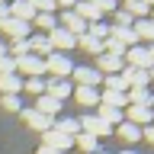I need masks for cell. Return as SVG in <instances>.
<instances>
[{"label":"cell","mask_w":154,"mask_h":154,"mask_svg":"<svg viewBox=\"0 0 154 154\" xmlns=\"http://www.w3.org/2000/svg\"><path fill=\"white\" fill-rule=\"evenodd\" d=\"M19 116L26 119L29 128H38V132H48V128H51V119L42 116V112H35V109H19Z\"/></svg>","instance_id":"13"},{"label":"cell","mask_w":154,"mask_h":154,"mask_svg":"<svg viewBox=\"0 0 154 154\" xmlns=\"http://www.w3.org/2000/svg\"><path fill=\"white\" fill-rule=\"evenodd\" d=\"M109 29H112V26H106V23H90V26H87V35L106 42V38H109Z\"/></svg>","instance_id":"29"},{"label":"cell","mask_w":154,"mask_h":154,"mask_svg":"<svg viewBox=\"0 0 154 154\" xmlns=\"http://www.w3.org/2000/svg\"><path fill=\"white\" fill-rule=\"evenodd\" d=\"M125 13L132 19H148L151 7H148V0H125Z\"/></svg>","instance_id":"20"},{"label":"cell","mask_w":154,"mask_h":154,"mask_svg":"<svg viewBox=\"0 0 154 154\" xmlns=\"http://www.w3.org/2000/svg\"><path fill=\"white\" fill-rule=\"evenodd\" d=\"M0 103H3V109H10V112H19V109H23L19 96H0Z\"/></svg>","instance_id":"35"},{"label":"cell","mask_w":154,"mask_h":154,"mask_svg":"<svg viewBox=\"0 0 154 154\" xmlns=\"http://www.w3.org/2000/svg\"><path fill=\"white\" fill-rule=\"evenodd\" d=\"M42 61H45V74H55V80H67L71 71H74V64H71L67 55H61V51H51V55L42 58Z\"/></svg>","instance_id":"1"},{"label":"cell","mask_w":154,"mask_h":154,"mask_svg":"<svg viewBox=\"0 0 154 154\" xmlns=\"http://www.w3.org/2000/svg\"><path fill=\"white\" fill-rule=\"evenodd\" d=\"M0 3H7V0H0Z\"/></svg>","instance_id":"47"},{"label":"cell","mask_w":154,"mask_h":154,"mask_svg":"<svg viewBox=\"0 0 154 154\" xmlns=\"http://www.w3.org/2000/svg\"><path fill=\"white\" fill-rule=\"evenodd\" d=\"M48 42H51V48H61V51H71V48L77 45V38L71 35V32H67V29H61V26H55L51 29V32H48Z\"/></svg>","instance_id":"7"},{"label":"cell","mask_w":154,"mask_h":154,"mask_svg":"<svg viewBox=\"0 0 154 154\" xmlns=\"http://www.w3.org/2000/svg\"><path fill=\"white\" fill-rule=\"evenodd\" d=\"M16 71L26 77H42L45 74V61L35 55H23V58H16Z\"/></svg>","instance_id":"6"},{"label":"cell","mask_w":154,"mask_h":154,"mask_svg":"<svg viewBox=\"0 0 154 154\" xmlns=\"http://www.w3.org/2000/svg\"><path fill=\"white\" fill-rule=\"evenodd\" d=\"M58 106H61V103H58V100H51V96H48V93H42V96H38V100H35V106H32V109L51 119V116L58 112Z\"/></svg>","instance_id":"22"},{"label":"cell","mask_w":154,"mask_h":154,"mask_svg":"<svg viewBox=\"0 0 154 154\" xmlns=\"http://www.w3.org/2000/svg\"><path fill=\"white\" fill-rule=\"evenodd\" d=\"M100 71H106V74H119V71H122V58L100 55Z\"/></svg>","instance_id":"27"},{"label":"cell","mask_w":154,"mask_h":154,"mask_svg":"<svg viewBox=\"0 0 154 154\" xmlns=\"http://www.w3.org/2000/svg\"><path fill=\"white\" fill-rule=\"evenodd\" d=\"M151 23H154V19H151Z\"/></svg>","instance_id":"48"},{"label":"cell","mask_w":154,"mask_h":154,"mask_svg":"<svg viewBox=\"0 0 154 154\" xmlns=\"http://www.w3.org/2000/svg\"><path fill=\"white\" fill-rule=\"evenodd\" d=\"M51 128H58V132H64V135H80V122L77 119H58V122H51Z\"/></svg>","instance_id":"26"},{"label":"cell","mask_w":154,"mask_h":154,"mask_svg":"<svg viewBox=\"0 0 154 154\" xmlns=\"http://www.w3.org/2000/svg\"><path fill=\"white\" fill-rule=\"evenodd\" d=\"M35 154H61V151H51V148H45V144H42V148H38Z\"/></svg>","instance_id":"41"},{"label":"cell","mask_w":154,"mask_h":154,"mask_svg":"<svg viewBox=\"0 0 154 154\" xmlns=\"http://www.w3.org/2000/svg\"><path fill=\"white\" fill-rule=\"evenodd\" d=\"M51 51H55V48H51V42H48V35H29V55H51Z\"/></svg>","instance_id":"17"},{"label":"cell","mask_w":154,"mask_h":154,"mask_svg":"<svg viewBox=\"0 0 154 154\" xmlns=\"http://www.w3.org/2000/svg\"><path fill=\"white\" fill-rule=\"evenodd\" d=\"M109 38H116V42H122L125 48L138 45V35H135V29H132V26H112V29H109Z\"/></svg>","instance_id":"15"},{"label":"cell","mask_w":154,"mask_h":154,"mask_svg":"<svg viewBox=\"0 0 154 154\" xmlns=\"http://www.w3.org/2000/svg\"><path fill=\"white\" fill-rule=\"evenodd\" d=\"M100 103H103V106H112V109H122V106H128V96H125V93H112V90H103Z\"/></svg>","instance_id":"24"},{"label":"cell","mask_w":154,"mask_h":154,"mask_svg":"<svg viewBox=\"0 0 154 154\" xmlns=\"http://www.w3.org/2000/svg\"><path fill=\"white\" fill-rule=\"evenodd\" d=\"M55 3H58V7H64V10H74L77 0H55Z\"/></svg>","instance_id":"40"},{"label":"cell","mask_w":154,"mask_h":154,"mask_svg":"<svg viewBox=\"0 0 154 154\" xmlns=\"http://www.w3.org/2000/svg\"><path fill=\"white\" fill-rule=\"evenodd\" d=\"M45 93L51 96V100H58V103H61V100H67V96H71V84H67V80H55V77H51V80L45 84Z\"/></svg>","instance_id":"16"},{"label":"cell","mask_w":154,"mask_h":154,"mask_svg":"<svg viewBox=\"0 0 154 154\" xmlns=\"http://www.w3.org/2000/svg\"><path fill=\"white\" fill-rule=\"evenodd\" d=\"M119 154H138V151H119Z\"/></svg>","instance_id":"44"},{"label":"cell","mask_w":154,"mask_h":154,"mask_svg":"<svg viewBox=\"0 0 154 154\" xmlns=\"http://www.w3.org/2000/svg\"><path fill=\"white\" fill-rule=\"evenodd\" d=\"M90 3H93V7L100 10V13H103V16H106V13H112V10H116V0H90Z\"/></svg>","instance_id":"37"},{"label":"cell","mask_w":154,"mask_h":154,"mask_svg":"<svg viewBox=\"0 0 154 154\" xmlns=\"http://www.w3.org/2000/svg\"><path fill=\"white\" fill-rule=\"evenodd\" d=\"M74 93V100L80 106H100V93H96L93 87H77V90H71Z\"/></svg>","instance_id":"19"},{"label":"cell","mask_w":154,"mask_h":154,"mask_svg":"<svg viewBox=\"0 0 154 154\" xmlns=\"http://www.w3.org/2000/svg\"><path fill=\"white\" fill-rule=\"evenodd\" d=\"M148 77H151V80H154V67H151V71H148Z\"/></svg>","instance_id":"43"},{"label":"cell","mask_w":154,"mask_h":154,"mask_svg":"<svg viewBox=\"0 0 154 154\" xmlns=\"http://www.w3.org/2000/svg\"><path fill=\"white\" fill-rule=\"evenodd\" d=\"M0 55H7V45H3V42H0Z\"/></svg>","instance_id":"42"},{"label":"cell","mask_w":154,"mask_h":154,"mask_svg":"<svg viewBox=\"0 0 154 154\" xmlns=\"http://www.w3.org/2000/svg\"><path fill=\"white\" fill-rule=\"evenodd\" d=\"M96 116H100L106 125H122L125 122V112H122V109H112V106H103V103H100V112H96Z\"/></svg>","instance_id":"21"},{"label":"cell","mask_w":154,"mask_h":154,"mask_svg":"<svg viewBox=\"0 0 154 154\" xmlns=\"http://www.w3.org/2000/svg\"><path fill=\"white\" fill-rule=\"evenodd\" d=\"M125 122H132V125H151L154 122V109H151V106H128Z\"/></svg>","instance_id":"8"},{"label":"cell","mask_w":154,"mask_h":154,"mask_svg":"<svg viewBox=\"0 0 154 154\" xmlns=\"http://www.w3.org/2000/svg\"><path fill=\"white\" fill-rule=\"evenodd\" d=\"M148 51H151V58H154V45H151V48H148Z\"/></svg>","instance_id":"45"},{"label":"cell","mask_w":154,"mask_h":154,"mask_svg":"<svg viewBox=\"0 0 154 154\" xmlns=\"http://www.w3.org/2000/svg\"><path fill=\"white\" fill-rule=\"evenodd\" d=\"M119 77H122L128 87H148V84H151L148 71H135V67H122V71H119Z\"/></svg>","instance_id":"14"},{"label":"cell","mask_w":154,"mask_h":154,"mask_svg":"<svg viewBox=\"0 0 154 154\" xmlns=\"http://www.w3.org/2000/svg\"><path fill=\"white\" fill-rule=\"evenodd\" d=\"M71 77H74L80 87H96L100 80H103V74H100L96 67H74V71H71Z\"/></svg>","instance_id":"12"},{"label":"cell","mask_w":154,"mask_h":154,"mask_svg":"<svg viewBox=\"0 0 154 154\" xmlns=\"http://www.w3.org/2000/svg\"><path fill=\"white\" fill-rule=\"evenodd\" d=\"M74 144H77V148H80V151H87V154L100 151V138H93V135H87V132L74 135Z\"/></svg>","instance_id":"23"},{"label":"cell","mask_w":154,"mask_h":154,"mask_svg":"<svg viewBox=\"0 0 154 154\" xmlns=\"http://www.w3.org/2000/svg\"><path fill=\"white\" fill-rule=\"evenodd\" d=\"M141 135H144V138H148V141H151V144H154V122H151V125H148V128H141Z\"/></svg>","instance_id":"39"},{"label":"cell","mask_w":154,"mask_h":154,"mask_svg":"<svg viewBox=\"0 0 154 154\" xmlns=\"http://www.w3.org/2000/svg\"><path fill=\"white\" fill-rule=\"evenodd\" d=\"M135 35H138V38H151V42H154V23H151V19H135Z\"/></svg>","instance_id":"28"},{"label":"cell","mask_w":154,"mask_h":154,"mask_svg":"<svg viewBox=\"0 0 154 154\" xmlns=\"http://www.w3.org/2000/svg\"><path fill=\"white\" fill-rule=\"evenodd\" d=\"M135 19L128 16V13H125V10H119V13H116V26H132Z\"/></svg>","instance_id":"38"},{"label":"cell","mask_w":154,"mask_h":154,"mask_svg":"<svg viewBox=\"0 0 154 154\" xmlns=\"http://www.w3.org/2000/svg\"><path fill=\"white\" fill-rule=\"evenodd\" d=\"M93 154H109V151H93Z\"/></svg>","instance_id":"46"},{"label":"cell","mask_w":154,"mask_h":154,"mask_svg":"<svg viewBox=\"0 0 154 154\" xmlns=\"http://www.w3.org/2000/svg\"><path fill=\"white\" fill-rule=\"evenodd\" d=\"M77 45L84 48V51H90V55H103V42H100V38H93V35H87V32L77 38Z\"/></svg>","instance_id":"25"},{"label":"cell","mask_w":154,"mask_h":154,"mask_svg":"<svg viewBox=\"0 0 154 154\" xmlns=\"http://www.w3.org/2000/svg\"><path fill=\"white\" fill-rule=\"evenodd\" d=\"M23 90H29V93L42 96V93H45V84H42L38 77H29V80H23Z\"/></svg>","instance_id":"33"},{"label":"cell","mask_w":154,"mask_h":154,"mask_svg":"<svg viewBox=\"0 0 154 154\" xmlns=\"http://www.w3.org/2000/svg\"><path fill=\"white\" fill-rule=\"evenodd\" d=\"M0 32H3L10 42H23V38L32 35V26H29V23H19V19H13V16H3L0 19Z\"/></svg>","instance_id":"3"},{"label":"cell","mask_w":154,"mask_h":154,"mask_svg":"<svg viewBox=\"0 0 154 154\" xmlns=\"http://www.w3.org/2000/svg\"><path fill=\"white\" fill-rule=\"evenodd\" d=\"M29 3H32V10H35V13H51V16H55V10H58L55 0H29Z\"/></svg>","instance_id":"32"},{"label":"cell","mask_w":154,"mask_h":154,"mask_svg":"<svg viewBox=\"0 0 154 154\" xmlns=\"http://www.w3.org/2000/svg\"><path fill=\"white\" fill-rule=\"evenodd\" d=\"M42 144L51 148V151H61V154H64L67 148H74V138L64 135V132H58V128H48V132H42Z\"/></svg>","instance_id":"4"},{"label":"cell","mask_w":154,"mask_h":154,"mask_svg":"<svg viewBox=\"0 0 154 154\" xmlns=\"http://www.w3.org/2000/svg\"><path fill=\"white\" fill-rule=\"evenodd\" d=\"M61 29H67V32H71L74 38H80V35L87 32V23L77 16L74 10H64V16H61Z\"/></svg>","instance_id":"9"},{"label":"cell","mask_w":154,"mask_h":154,"mask_svg":"<svg viewBox=\"0 0 154 154\" xmlns=\"http://www.w3.org/2000/svg\"><path fill=\"white\" fill-rule=\"evenodd\" d=\"M103 80H106V90H112V93H125V87H128L119 74H109V77H103Z\"/></svg>","instance_id":"31"},{"label":"cell","mask_w":154,"mask_h":154,"mask_svg":"<svg viewBox=\"0 0 154 154\" xmlns=\"http://www.w3.org/2000/svg\"><path fill=\"white\" fill-rule=\"evenodd\" d=\"M23 90V80L16 74H0V96H16Z\"/></svg>","instance_id":"18"},{"label":"cell","mask_w":154,"mask_h":154,"mask_svg":"<svg viewBox=\"0 0 154 154\" xmlns=\"http://www.w3.org/2000/svg\"><path fill=\"white\" fill-rule=\"evenodd\" d=\"M35 26L51 32V29H55V16H51V13H35Z\"/></svg>","instance_id":"34"},{"label":"cell","mask_w":154,"mask_h":154,"mask_svg":"<svg viewBox=\"0 0 154 154\" xmlns=\"http://www.w3.org/2000/svg\"><path fill=\"white\" fill-rule=\"evenodd\" d=\"M80 122V132L93 135V138H103V135H112V125H106L100 116H84V119H77Z\"/></svg>","instance_id":"5"},{"label":"cell","mask_w":154,"mask_h":154,"mask_svg":"<svg viewBox=\"0 0 154 154\" xmlns=\"http://www.w3.org/2000/svg\"><path fill=\"white\" fill-rule=\"evenodd\" d=\"M74 13L84 19L87 26H90V23H103V13H100V10H96L90 0H77V3H74Z\"/></svg>","instance_id":"11"},{"label":"cell","mask_w":154,"mask_h":154,"mask_svg":"<svg viewBox=\"0 0 154 154\" xmlns=\"http://www.w3.org/2000/svg\"><path fill=\"white\" fill-rule=\"evenodd\" d=\"M7 10H10V16L19 19V23H32V19H35V10H32V3H29V0H13Z\"/></svg>","instance_id":"10"},{"label":"cell","mask_w":154,"mask_h":154,"mask_svg":"<svg viewBox=\"0 0 154 154\" xmlns=\"http://www.w3.org/2000/svg\"><path fill=\"white\" fill-rule=\"evenodd\" d=\"M122 61H128V67H135V71H151V67H154V58H151V51H148V48H141V45L125 48Z\"/></svg>","instance_id":"2"},{"label":"cell","mask_w":154,"mask_h":154,"mask_svg":"<svg viewBox=\"0 0 154 154\" xmlns=\"http://www.w3.org/2000/svg\"><path fill=\"white\" fill-rule=\"evenodd\" d=\"M119 135H122L125 141H138V138H141V128L132 125V122H122V125H119Z\"/></svg>","instance_id":"30"},{"label":"cell","mask_w":154,"mask_h":154,"mask_svg":"<svg viewBox=\"0 0 154 154\" xmlns=\"http://www.w3.org/2000/svg\"><path fill=\"white\" fill-rule=\"evenodd\" d=\"M13 71H16V61L10 55H0V74H13Z\"/></svg>","instance_id":"36"}]
</instances>
